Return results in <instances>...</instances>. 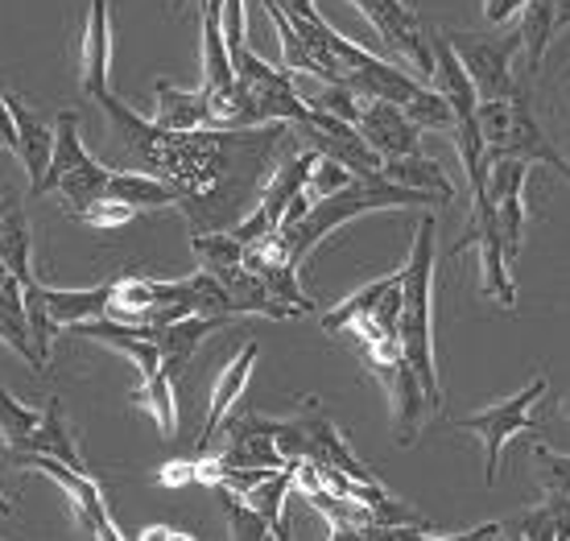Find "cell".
Instances as JSON below:
<instances>
[{
    "label": "cell",
    "mask_w": 570,
    "mask_h": 541,
    "mask_svg": "<svg viewBox=\"0 0 570 541\" xmlns=\"http://www.w3.org/2000/svg\"><path fill=\"white\" fill-rule=\"evenodd\" d=\"M0 517H17V509H13V504H9L4 496H0Z\"/></svg>",
    "instance_id": "obj_47"
},
{
    "label": "cell",
    "mask_w": 570,
    "mask_h": 541,
    "mask_svg": "<svg viewBox=\"0 0 570 541\" xmlns=\"http://www.w3.org/2000/svg\"><path fill=\"white\" fill-rule=\"evenodd\" d=\"M385 178L397 186H410V190H426V195H439L442 203L455 199V186H451V178H446V170H442L434 157H393V161H385Z\"/></svg>",
    "instance_id": "obj_28"
},
{
    "label": "cell",
    "mask_w": 570,
    "mask_h": 541,
    "mask_svg": "<svg viewBox=\"0 0 570 541\" xmlns=\"http://www.w3.org/2000/svg\"><path fill=\"white\" fill-rule=\"evenodd\" d=\"M21 289H26V318H29L33 347H38V360L50 364V343H55V335H58V323L50 318V306H46V285L33 277V282H26Z\"/></svg>",
    "instance_id": "obj_34"
},
{
    "label": "cell",
    "mask_w": 570,
    "mask_h": 541,
    "mask_svg": "<svg viewBox=\"0 0 570 541\" xmlns=\"http://www.w3.org/2000/svg\"><path fill=\"white\" fill-rule=\"evenodd\" d=\"M261 9L282 38L285 71L340 83L364 100L397 104L422 129H455V112L434 87L405 75L393 62H381L364 46L340 38V29L314 9V0H261Z\"/></svg>",
    "instance_id": "obj_2"
},
{
    "label": "cell",
    "mask_w": 570,
    "mask_h": 541,
    "mask_svg": "<svg viewBox=\"0 0 570 541\" xmlns=\"http://www.w3.org/2000/svg\"><path fill=\"white\" fill-rule=\"evenodd\" d=\"M455 42V55L463 62V71L471 75V87L480 104L488 100H513L517 91H529L533 79H525L521 71H513V58L525 50L521 33L517 38H451Z\"/></svg>",
    "instance_id": "obj_10"
},
{
    "label": "cell",
    "mask_w": 570,
    "mask_h": 541,
    "mask_svg": "<svg viewBox=\"0 0 570 541\" xmlns=\"http://www.w3.org/2000/svg\"><path fill=\"white\" fill-rule=\"evenodd\" d=\"M244 265H248V273H253V277H257L265 289H269L273 298L285 302L289 311L311 314L314 306H318L311 294H302L298 265H289V257L282 253V244H277V232H273V236H265V240H257V244H244Z\"/></svg>",
    "instance_id": "obj_16"
},
{
    "label": "cell",
    "mask_w": 570,
    "mask_h": 541,
    "mask_svg": "<svg viewBox=\"0 0 570 541\" xmlns=\"http://www.w3.org/2000/svg\"><path fill=\"white\" fill-rule=\"evenodd\" d=\"M509 533L525 541H570V496H542L538 509L517 517Z\"/></svg>",
    "instance_id": "obj_29"
},
{
    "label": "cell",
    "mask_w": 570,
    "mask_h": 541,
    "mask_svg": "<svg viewBox=\"0 0 570 541\" xmlns=\"http://www.w3.org/2000/svg\"><path fill=\"white\" fill-rule=\"evenodd\" d=\"M314 161H318V149H298V154L285 157L282 166H277V170L265 178V186H261L257 207L244 215L236 228H228L232 240L257 244V240H265V236H273V232L282 228V219H285V212H289V203L298 199L302 190H306V183H311Z\"/></svg>",
    "instance_id": "obj_9"
},
{
    "label": "cell",
    "mask_w": 570,
    "mask_h": 541,
    "mask_svg": "<svg viewBox=\"0 0 570 541\" xmlns=\"http://www.w3.org/2000/svg\"><path fill=\"white\" fill-rule=\"evenodd\" d=\"M356 174H347L335 161V157H327V154H318V161H314V174H311V183H306V199L311 203H318V199H331L335 190H343V186L352 183Z\"/></svg>",
    "instance_id": "obj_38"
},
{
    "label": "cell",
    "mask_w": 570,
    "mask_h": 541,
    "mask_svg": "<svg viewBox=\"0 0 570 541\" xmlns=\"http://www.w3.org/2000/svg\"><path fill=\"white\" fill-rule=\"evenodd\" d=\"M108 178H112V170L100 166V161L83 149V141H79V112H75V108H62L55 120V157H50V170L42 174V183L29 186V195L42 199V195H55L58 190L62 203L71 207V215L79 219L87 207L104 203Z\"/></svg>",
    "instance_id": "obj_6"
},
{
    "label": "cell",
    "mask_w": 570,
    "mask_h": 541,
    "mask_svg": "<svg viewBox=\"0 0 570 541\" xmlns=\"http://www.w3.org/2000/svg\"><path fill=\"white\" fill-rule=\"evenodd\" d=\"M174 541H195L190 533H174Z\"/></svg>",
    "instance_id": "obj_48"
},
{
    "label": "cell",
    "mask_w": 570,
    "mask_h": 541,
    "mask_svg": "<svg viewBox=\"0 0 570 541\" xmlns=\"http://www.w3.org/2000/svg\"><path fill=\"white\" fill-rule=\"evenodd\" d=\"M137 405L154 413L161 439H174V426H178V410H174V381L166 372H154L149 381H141L137 388Z\"/></svg>",
    "instance_id": "obj_33"
},
{
    "label": "cell",
    "mask_w": 570,
    "mask_h": 541,
    "mask_svg": "<svg viewBox=\"0 0 570 541\" xmlns=\"http://www.w3.org/2000/svg\"><path fill=\"white\" fill-rule=\"evenodd\" d=\"M257 356H261L257 343H244L240 356H232L228 368L219 372V381H215V388H212V405H207V417H203V430H199V455H207L212 439L219 434V426L228 422V413L236 410V401H240L244 385H248V372H253Z\"/></svg>",
    "instance_id": "obj_18"
},
{
    "label": "cell",
    "mask_w": 570,
    "mask_h": 541,
    "mask_svg": "<svg viewBox=\"0 0 570 541\" xmlns=\"http://www.w3.org/2000/svg\"><path fill=\"white\" fill-rule=\"evenodd\" d=\"M475 207H471V224L463 232V240L455 244V253H463L468 244H475V253H480V273H484V294L492 302H500L504 311H513L517 306V285L509 277V253H504V236H500V224H497V207L488 199V186L484 190H475L471 195Z\"/></svg>",
    "instance_id": "obj_12"
},
{
    "label": "cell",
    "mask_w": 570,
    "mask_h": 541,
    "mask_svg": "<svg viewBox=\"0 0 570 541\" xmlns=\"http://www.w3.org/2000/svg\"><path fill=\"white\" fill-rule=\"evenodd\" d=\"M224 327H228V318L186 314V318H178V323H170V327L154 331V343L161 347V372H166L170 381H178V376L186 372V364H190V356L199 352V343Z\"/></svg>",
    "instance_id": "obj_19"
},
{
    "label": "cell",
    "mask_w": 570,
    "mask_h": 541,
    "mask_svg": "<svg viewBox=\"0 0 570 541\" xmlns=\"http://www.w3.org/2000/svg\"><path fill=\"white\" fill-rule=\"evenodd\" d=\"M426 529L417 525H364V529H331V541H422Z\"/></svg>",
    "instance_id": "obj_39"
},
{
    "label": "cell",
    "mask_w": 570,
    "mask_h": 541,
    "mask_svg": "<svg viewBox=\"0 0 570 541\" xmlns=\"http://www.w3.org/2000/svg\"><path fill=\"white\" fill-rule=\"evenodd\" d=\"M112 302L116 282L91 285V289H55V285H46V306H50V318L58 323V331L91 323V318H108Z\"/></svg>",
    "instance_id": "obj_24"
},
{
    "label": "cell",
    "mask_w": 570,
    "mask_h": 541,
    "mask_svg": "<svg viewBox=\"0 0 570 541\" xmlns=\"http://www.w3.org/2000/svg\"><path fill=\"white\" fill-rule=\"evenodd\" d=\"M356 129L364 132V141L385 161H393V157H422V125L405 108H397V104L364 100Z\"/></svg>",
    "instance_id": "obj_15"
},
{
    "label": "cell",
    "mask_w": 570,
    "mask_h": 541,
    "mask_svg": "<svg viewBox=\"0 0 570 541\" xmlns=\"http://www.w3.org/2000/svg\"><path fill=\"white\" fill-rule=\"evenodd\" d=\"M29 253H33L29 219H26V212H21V207H13V212L0 219V260L9 265V273H13L21 285L33 282V269H29Z\"/></svg>",
    "instance_id": "obj_32"
},
{
    "label": "cell",
    "mask_w": 570,
    "mask_h": 541,
    "mask_svg": "<svg viewBox=\"0 0 570 541\" xmlns=\"http://www.w3.org/2000/svg\"><path fill=\"white\" fill-rule=\"evenodd\" d=\"M13 207H17V199H13V195H9V190H0V219H4V215L13 212Z\"/></svg>",
    "instance_id": "obj_46"
},
{
    "label": "cell",
    "mask_w": 570,
    "mask_h": 541,
    "mask_svg": "<svg viewBox=\"0 0 570 541\" xmlns=\"http://www.w3.org/2000/svg\"><path fill=\"white\" fill-rule=\"evenodd\" d=\"M529 459L538 463V488H542V496H570V455H558L546 442H533Z\"/></svg>",
    "instance_id": "obj_37"
},
{
    "label": "cell",
    "mask_w": 570,
    "mask_h": 541,
    "mask_svg": "<svg viewBox=\"0 0 570 541\" xmlns=\"http://www.w3.org/2000/svg\"><path fill=\"white\" fill-rule=\"evenodd\" d=\"M480 132H484L488 161L497 157H521V161H538L550 166L570 183V166L562 161V154L554 149V141L546 137V129L538 125V116L529 108V91H517L513 100H488L480 104Z\"/></svg>",
    "instance_id": "obj_7"
},
{
    "label": "cell",
    "mask_w": 570,
    "mask_h": 541,
    "mask_svg": "<svg viewBox=\"0 0 570 541\" xmlns=\"http://www.w3.org/2000/svg\"><path fill=\"white\" fill-rule=\"evenodd\" d=\"M352 4L368 17L372 29L381 33V42L414 67V79L434 83V50H430V38L422 33L417 13L405 0H352Z\"/></svg>",
    "instance_id": "obj_13"
},
{
    "label": "cell",
    "mask_w": 570,
    "mask_h": 541,
    "mask_svg": "<svg viewBox=\"0 0 570 541\" xmlns=\"http://www.w3.org/2000/svg\"><path fill=\"white\" fill-rule=\"evenodd\" d=\"M422 541H475V529H471V533H442V538H426V533H422Z\"/></svg>",
    "instance_id": "obj_45"
},
{
    "label": "cell",
    "mask_w": 570,
    "mask_h": 541,
    "mask_svg": "<svg viewBox=\"0 0 570 541\" xmlns=\"http://www.w3.org/2000/svg\"><path fill=\"white\" fill-rule=\"evenodd\" d=\"M529 0H484V17L488 26H504V21H513L521 9H525Z\"/></svg>",
    "instance_id": "obj_42"
},
{
    "label": "cell",
    "mask_w": 570,
    "mask_h": 541,
    "mask_svg": "<svg viewBox=\"0 0 570 541\" xmlns=\"http://www.w3.org/2000/svg\"><path fill=\"white\" fill-rule=\"evenodd\" d=\"M9 100V116L17 125V157L26 161L29 186L42 183V174L50 170V157H55V129H46V120L38 112H29L17 96H4Z\"/></svg>",
    "instance_id": "obj_23"
},
{
    "label": "cell",
    "mask_w": 570,
    "mask_h": 541,
    "mask_svg": "<svg viewBox=\"0 0 570 541\" xmlns=\"http://www.w3.org/2000/svg\"><path fill=\"white\" fill-rule=\"evenodd\" d=\"M108 50H112L108 0H91V9H87V29H83V55H79L83 96H91V100L108 96Z\"/></svg>",
    "instance_id": "obj_21"
},
{
    "label": "cell",
    "mask_w": 570,
    "mask_h": 541,
    "mask_svg": "<svg viewBox=\"0 0 570 541\" xmlns=\"http://www.w3.org/2000/svg\"><path fill=\"white\" fill-rule=\"evenodd\" d=\"M0 340L13 347L17 356L26 360L29 368L42 372L46 364L38 360V347H33V335H29V318H26V289L17 282L9 265L0 260Z\"/></svg>",
    "instance_id": "obj_22"
},
{
    "label": "cell",
    "mask_w": 570,
    "mask_h": 541,
    "mask_svg": "<svg viewBox=\"0 0 570 541\" xmlns=\"http://www.w3.org/2000/svg\"><path fill=\"white\" fill-rule=\"evenodd\" d=\"M132 207H125V203H96V207H87L83 215H79V219H83V224H91V228H125V224H129L132 219Z\"/></svg>",
    "instance_id": "obj_40"
},
{
    "label": "cell",
    "mask_w": 570,
    "mask_h": 541,
    "mask_svg": "<svg viewBox=\"0 0 570 541\" xmlns=\"http://www.w3.org/2000/svg\"><path fill=\"white\" fill-rule=\"evenodd\" d=\"M562 26H570V0H529L521 9V42H525V67L521 75L525 79H538L546 62V50L554 42V33Z\"/></svg>",
    "instance_id": "obj_17"
},
{
    "label": "cell",
    "mask_w": 570,
    "mask_h": 541,
    "mask_svg": "<svg viewBox=\"0 0 570 541\" xmlns=\"http://www.w3.org/2000/svg\"><path fill=\"white\" fill-rule=\"evenodd\" d=\"M393 207H446V203L439 195H426V190H410V186L389 183L385 174L381 178H352L331 199L311 203V212L302 215L294 228L277 232V244L289 257V265H302L314 253V244L331 236L335 228H343V224H352V219L368 212H393Z\"/></svg>",
    "instance_id": "obj_4"
},
{
    "label": "cell",
    "mask_w": 570,
    "mask_h": 541,
    "mask_svg": "<svg viewBox=\"0 0 570 541\" xmlns=\"http://www.w3.org/2000/svg\"><path fill=\"white\" fill-rule=\"evenodd\" d=\"M141 541H174V529L170 525H149L141 533Z\"/></svg>",
    "instance_id": "obj_43"
},
{
    "label": "cell",
    "mask_w": 570,
    "mask_h": 541,
    "mask_svg": "<svg viewBox=\"0 0 570 541\" xmlns=\"http://www.w3.org/2000/svg\"><path fill=\"white\" fill-rule=\"evenodd\" d=\"M157 484H161V488L199 484V455H195V459H174V463H166V468H157Z\"/></svg>",
    "instance_id": "obj_41"
},
{
    "label": "cell",
    "mask_w": 570,
    "mask_h": 541,
    "mask_svg": "<svg viewBox=\"0 0 570 541\" xmlns=\"http://www.w3.org/2000/svg\"><path fill=\"white\" fill-rule=\"evenodd\" d=\"M509 541H525V538H517V533H509Z\"/></svg>",
    "instance_id": "obj_49"
},
{
    "label": "cell",
    "mask_w": 570,
    "mask_h": 541,
    "mask_svg": "<svg viewBox=\"0 0 570 541\" xmlns=\"http://www.w3.org/2000/svg\"><path fill=\"white\" fill-rule=\"evenodd\" d=\"M190 248L215 282L228 289L236 314H261V318H294L298 311H289L285 302H277L265 289V285L248 273L244 265V244L232 240L228 232H203V236H190Z\"/></svg>",
    "instance_id": "obj_8"
},
{
    "label": "cell",
    "mask_w": 570,
    "mask_h": 541,
    "mask_svg": "<svg viewBox=\"0 0 570 541\" xmlns=\"http://www.w3.org/2000/svg\"><path fill=\"white\" fill-rule=\"evenodd\" d=\"M42 426V410H26L13 393L0 388V434H4V451H21L29 442V434Z\"/></svg>",
    "instance_id": "obj_35"
},
{
    "label": "cell",
    "mask_w": 570,
    "mask_h": 541,
    "mask_svg": "<svg viewBox=\"0 0 570 541\" xmlns=\"http://www.w3.org/2000/svg\"><path fill=\"white\" fill-rule=\"evenodd\" d=\"M434 236H439V219L422 215L414 236V248L401 265V318L397 340L401 352L417 372V385L426 393V410H442V385L439 364H434Z\"/></svg>",
    "instance_id": "obj_3"
},
{
    "label": "cell",
    "mask_w": 570,
    "mask_h": 541,
    "mask_svg": "<svg viewBox=\"0 0 570 541\" xmlns=\"http://www.w3.org/2000/svg\"><path fill=\"white\" fill-rule=\"evenodd\" d=\"M17 455H50L67 468L83 471V459H79V446H75V434L67 430V417H62V401L50 397L42 410V426L29 434V442L17 451Z\"/></svg>",
    "instance_id": "obj_26"
},
{
    "label": "cell",
    "mask_w": 570,
    "mask_h": 541,
    "mask_svg": "<svg viewBox=\"0 0 570 541\" xmlns=\"http://www.w3.org/2000/svg\"><path fill=\"white\" fill-rule=\"evenodd\" d=\"M289 488H294V463H285L282 471H273V475H265L257 488H248L244 492V504L248 509H257L265 521H269L282 538H289V525H285V496H289Z\"/></svg>",
    "instance_id": "obj_31"
},
{
    "label": "cell",
    "mask_w": 570,
    "mask_h": 541,
    "mask_svg": "<svg viewBox=\"0 0 570 541\" xmlns=\"http://www.w3.org/2000/svg\"><path fill=\"white\" fill-rule=\"evenodd\" d=\"M525 183H529V161H521V157H497V161H488V199L497 207V224H500V236H504L509 260L525 244V219H529Z\"/></svg>",
    "instance_id": "obj_14"
},
{
    "label": "cell",
    "mask_w": 570,
    "mask_h": 541,
    "mask_svg": "<svg viewBox=\"0 0 570 541\" xmlns=\"http://www.w3.org/2000/svg\"><path fill=\"white\" fill-rule=\"evenodd\" d=\"M108 203H125L132 212H154V207H170V203H183V195L174 190L170 183H161L154 174L141 170H112L108 178V190H104Z\"/></svg>",
    "instance_id": "obj_25"
},
{
    "label": "cell",
    "mask_w": 570,
    "mask_h": 541,
    "mask_svg": "<svg viewBox=\"0 0 570 541\" xmlns=\"http://www.w3.org/2000/svg\"><path fill=\"white\" fill-rule=\"evenodd\" d=\"M96 104L108 116V149L125 161L120 170H141L170 183L183 195L178 207L186 212L190 236L228 228L248 190L277 170L273 157L285 154L294 141L289 125L166 132L132 112L112 91Z\"/></svg>",
    "instance_id": "obj_1"
},
{
    "label": "cell",
    "mask_w": 570,
    "mask_h": 541,
    "mask_svg": "<svg viewBox=\"0 0 570 541\" xmlns=\"http://www.w3.org/2000/svg\"><path fill=\"white\" fill-rule=\"evenodd\" d=\"M224 517H228L232 541H277L282 538V533H277L257 509H248L236 492H224Z\"/></svg>",
    "instance_id": "obj_36"
},
{
    "label": "cell",
    "mask_w": 570,
    "mask_h": 541,
    "mask_svg": "<svg viewBox=\"0 0 570 541\" xmlns=\"http://www.w3.org/2000/svg\"><path fill=\"white\" fill-rule=\"evenodd\" d=\"M224 451H215V459L228 471H282L285 455L277 451V442L265 434H224Z\"/></svg>",
    "instance_id": "obj_27"
},
{
    "label": "cell",
    "mask_w": 570,
    "mask_h": 541,
    "mask_svg": "<svg viewBox=\"0 0 570 541\" xmlns=\"http://www.w3.org/2000/svg\"><path fill=\"white\" fill-rule=\"evenodd\" d=\"M542 397H546V376H538V381L521 388L517 397L500 401V405H492V410L471 413V417H459L455 422L459 430H471L475 439H484V480L488 484H497L504 442H513L517 434H525V430H538L533 405H538Z\"/></svg>",
    "instance_id": "obj_11"
},
{
    "label": "cell",
    "mask_w": 570,
    "mask_h": 541,
    "mask_svg": "<svg viewBox=\"0 0 570 541\" xmlns=\"http://www.w3.org/2000/svg\"><path fill=\"white\" fill-rule=\"evenodd\" d=\"M397 282H401V269L389 273V277H381V282L364 285V289H356L352 298H343L335 311L323 314V331H327V335H343V331L352 327V323H360V318H372V314H376V306L385 302V294Z\"/></svg>",
    "instance_id": "obj_30"
},
{
    "label": "cell",
    "mask_w": 570,
    "mask_h": 541,
    "mask_svg": "<svg viewBox=\"0 0 570 541\" xmlns=\"http://www.w3.org/2000/svg\"><path fill=\"white\" fill-rule=\"evenodd\" d=\"M157 112L154 125L166 132H195V129H215V112H212V96L207 91H183L174 83H157Z\"/></svg>",
    "instance_id": "obj_20"
},
{
    "label": "cell",
    "mask_w": 570,
    "mask_h": 541,
    "mask_svg": "<svg viewBox=\"0 0 570 541\" xmlns=\"http://www.w3.org/2000/svg\"><path fill=\"white\" fill-rule=\"evenodd\" d=\"M497 533H500V525L497 521H488V525L475 529V541H497Z\"/></svg>",
    "instance_id": "obj_44"
},
{
    "label": "cell",
    "mask_w": 570,
    "mask_h": 541,
    "mask_svg": "<svg viewBox=\"0 0 570 541\" xmlns=\"http://www.w3.org/2000/svg\"><path fill=\"white\" fill-rule=\"evenodd\" d=\"M343 335L352 340V347L364 356L368 372L381 381V388H385L389 410H393V439H397V446H414L430 410H426V393L417 385V372L410 368V360L401 352V340L389 335V331H381L372 318L352 323Z\"/></svg>",
    "instance_id": "obj_5"
}]
</instances>
